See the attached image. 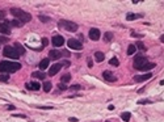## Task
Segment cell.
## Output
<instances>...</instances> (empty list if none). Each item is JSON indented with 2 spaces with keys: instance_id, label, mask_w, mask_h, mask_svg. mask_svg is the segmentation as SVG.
<instances>
[{
  "instance_id": "7a4b0ae2",
  "label": "cell",
  "mask_w": 164,
  "mask_h": 122,
  "mask_svg": "<svg viewBox=\"0 0 164 122\" xmlns=\"http://www.w3.org/2000/svg\"><path fill=\"white\" fill-rule=\"evenodd\" d=\"M11 13L16 17V20L21 21L22 24L24 23H29L32 20V15L28 13V12H25V11H22V9H20V8H12Z\"/></svg>"
},
{
  "instance_id": "cb8c5ba5",
  "label": "cell",
  "mask_w": 164,
  "mask_h": 122,
  "mask_svg": "<svg viewBox=\"0 0 164 122\" xmlns=\"http://www.w3.org/2000/svg\"><path fill=\"white\" fill-rule=\"evenodd\" d=\"M15 49L17 50V53H19V54H24V53H25V49H24L20 43H15Z\"/></svg>"
},
{
  "instance_id": "1f68e13d",
  "label": "cell",
  "mask_w": 164,
  "mask_h": 122,
  "mask_svg": "<svg viewBox=\"0 0 164 122\" xmlns=\"http://www.w3.org/2000/svg\"><path fill=\"white\" fill-rule=\"evenodd\" d=\"M80 88H81V87H80L79 84H75V85H72V87H70V89H71V91H79Z\"/></svg>"
},
{
  "instance_id": "ab89813d",
  "label": "cell",
  "mask_w": 164,
  "mask_h": 122,
  "mask_svg": "<svg viewBox=\"0 0 164 122\" xmlns=\"http://www.w3.org/2000/svg\"><path fill=\"white\" fill-rule=\"evenodd\" d=\"M105 122H110V121H105Z\"/></svg>"
},
{
  "instance_id": "30bf717a",
  "label": "cell",
  "mask_w": 164,
  "mask_h": 122,
  "mask_svg": "<svg viewBox=\"0 0 164 122\" xmlns=\"http://www.w3.org/2000/svg\"><path fill=\"white\" fill-rule=\"evenodd\" d=\"M89 38H91L92 41H97V40L100 38V30L92 28V29L89 30Z\"/></svg>"
},
{
  "instance_id": "83f0119b",
  "label": "cell",
  "mask_w": 164,
  "mask_h": 122,
  "mask_svg": "<svg viewBox=\"0 0 164 122\" xmlns=\"http://www.w3.org/2000/svg\"><path fill=\"white\" fill-rule=\"evenodd\" d=\"M8 79H9V76L7 75V74H2V75H0V81H8Z\"/></svg>"
},
{
  "instance_id": "e0dca14e",
  "label": "cell",
  "mask_w": 164,
  "mask_h": 122,
  "mask_svg": "<svg viewBox=\"0 0 164 122\" xmlns=\"http://www.w3.org/2000/svg\"><path fill=\"white\" fill-rule=\"evenodd\" d=\"M32 76L36 77V79H45V77H46V74L42 72V71H34V72L32 74Z\"/></svg>"
},
{
  "instance_id": "603a6c76",
  "label": "cell",
  "mask_w": 164,
  "mask_h": 122,
  "mask_svg": "<svg viewBox=\"0 0 164 122\" xmlns=\"http://www.w3.org/2000/svg\"><path fill=\"white\" fill-rule=\"evenodd\" d=\"M51 88H53V84H51L50 81H45V83H43V91H45V92H50Z\"/></svg>"
},
{
  "instance_id": "9a60e30c",
  "label": "cell",
  "mask_w": 164,
  "mask_h": 122,
  "mask_svg": "<svg viewBox=\"0 0 164 122\" xmlns=\"http://www.w3.org/2000/svg\"><path fill=\"white\" fill-rule=\"evenodd\" d=\"M26 88L28 89H33V91H38V89H41V84L37 83V81H33L32 84H26Z\"/></svg>"
},
{
  "instance_id": "d6a6232c",
  "label": "cell",
  "mask_w": 164,
  "mask_h": 122,
  "mask_svg": "<svg viewBox=\"0 0 164 122\" xmlns=\"http://www.w3.org/2000/svg\"><path fill=\"white\" fill-rule=\"evenodd\" d=\"M5 42H8V38H5V37H0V43H5Z\"/></svg>"
},
{
  "instance_id": "d590c367",
  "label": "cell",
  "mask_w": 164,
  "mask_h": 122,
  "mask_svg": "<svg viewBox=\"0 0 164 122\" xmlns=\"http://www.w3.org/2000/svg\"><path fill=\"white\" fill-rule=\"evenodd\" d=\"M47 43H49V41H47L46 38H43V40H42V45H43V46H46Z\"/></svg>"
},
{
  "instance_id": "8d00e7d4",
  "label": "cell",
  "mask_w": 164,
  "mask_h": 122,
  "mask_svg": "<svg viewBox=\"0 0 164 122\" xmlns=\"http://www.w3.org/2000/svg\"><path fill=\"white\" fill-rule=\"evenodd\" d=\"M92 64H93V63H92V59H88V66L92 67Z\"/></svg>"
},
{
  "instance_id": "5bb4252c",
  "label": "cell",
  "mask_w": 164,
  "mask_h": 122,
  "mask_svg": "<svg viewBox=\"0 0 164 122\" xmlns=\"http://www.w3.org/2000/svg\"><path fill=\"white\" fill-rule=\"evenodd\" d=\"M0 33L2 34H9L11 33V29L7 24H0Z\"/></svg>"
},
{
  "instance_id": "7c38bea8",
  "label": "cell",
  "mask_w": 164,
  "mask_h": 122,
  "mask_svg": "<svg viewBox=\"0 0 164 122\" xmlns=\"http://www.w3.org/2000/svg\"><path fill=\"white\" fill-rule=\"evenodd\" d=\"M60 57H62V53L58 50H50V53H49L50 59H60Z\"/></svg>"
},
{
  "instance_id": "4316f807",
  "label": "cell",
  "mask_w": 164,
  "mask_h": 122,
  "mask_svg": "<svg viewBox=\"0 0 164 122\" xmlns=\"http://www.w3.org/2000/svg\"><path fill=\"white\" fill-rule=\"evenodd\" d=\"M104 40H105V41H112V40H113V33H110V32L105 33V36H104Z\"/></svg>"
},
{
  "instance_id": "4fadbf2b",
  "label": "cell",
  "mask_w": 164,
  "mask_h": 122,
  "mask_svg": "<svg viewBox=\"0 0 164 122\" xmlns=\"http://www.w3.org/2000/svg\"><path fill=\"white\" fill-rule=\"evenodd\" d=\"M49 64H50V59H49V58L42 59V60H41V63H39V68H41V71L43 72V70H46V68L49 67Z\"/></svg>"
},
{
  "instance_id": "484cf974",
  "label": "cell",
  "mask_w": 164,
  "mask_h": 122,
  "mask_svg": "<svg viewBox=\"0 0 164 122\" xmlns=\"http://www.w3.org/2000/svg\"><path fill=\"white\" fill-rule=\"evenodd\" d=\"M109 64H110V66H116V67H117V66L120 64V60H118L117 58H112V59L109 60Z\"/></svg>"
},
{
  "instance_id": "74e56055",
  "label": "cell",
  "mask_w": 164,
  "mask_h": 122,
  "mask_svg": "<svg viewBox=\"0 0 164 122\" xmlns=\"http://www.w3.org/2000/svg\"><path fill=\"white\" fill-rule=\"evenodd\" d=\"M15 117H21V118H25L24 114H15Z\"/></svg>"
},
{
  "instance_id": "f546056e",
  "label": "cell",
  "mask_w": 164,
  "mask_h": 122,
  "mask_svg": "<svg viewBox=\"0 0 164 122\" xmlns=\"http://www.w3.org/2000/svg\"><path fill=\"white\" fill-rule=\"evenodd\" d=\"M137 47L140 50H146V46L143 45V42H137Z\"/></svg>"
},
{
  "instance_id": "7402d4cb",
  "label": "cell",
  "mask_w": 164,
  "mask_h": 122,
  "mask_svg": "<svg viewBox=\"0 0 164 122\" xmlns=\"http://www.w3.org/2000/svg\"><path fill=\"white\" fill-rule=\"evenodd\" d=\"M70 80H71V75H70V74H64V75L60 77V83H63V84L68 83Z\"/></svg>"
},
{
  "instance_id": "d4e9b609",
  "label": "cell",
  "mask_w": 164,
  "mask_h": 122,
  "mask_svg": "<svg viewBox=\"0 0 164 122\" xmlns=\"http://www.w3.org/2000/svg\"><path fill=\"white\" fill-rule=\"evenodd\" d=\"M135 51H137V46H135V45H130V46L127 47V54H129V55H133Z\"/></svg>"
},
{
  "instance_id": "5b68a950",
  "label": "cell",
  "mask_w": 164,
  "mask_h": 122,
  "mask_svg": "<svg viewBox=\"0 0 164 122\" xmlns=\"http://www.w3.org/2000/svg\"><path fill=\"white\" fill-rule=\"evenodd\" d=\"M67 45H68V47H70L71 50H76V51H80L81 49H83V45H81V42L77 41V40H73V38L68 40Z\"/></svg>"
},
{
  "instance_id": "e575fe53",
  "label": "cell",
  "mask_w": 164,
  "mask_h": 122,
  "mask_svg": "<svg viewBox=\"0 0 164 122\" xmlns=\"http://www.w3.org/2000/svg\"><path fill=\"white\" fill-rule=\"evenodd\" d=\"M68 121H70V122H77V118H73V117H70V118H68Z\"/></svg>"
},
{
  "instance_id": "f1b7e54d",
  "label": "cell",
  "mask_w": 164,
  "mask_h": 122,
  "mask_svg": "<svg viewBox=\"0 0 164 122\" xmlns=\"http://www.w3.org/2000/svg\"><path fill=\"white\" fill-rule=\"evenodd\" d=\"M38 19H39L42 23H49V21H50V17H46V16H42V15H41Z\"/></svg>"
},
{
  "instance_id": "9c48e42d",
  "label": "cell",
  "mask_w": 164,
  "mask_h": 122,
  "mask_svg": "<svg viewBox=\"0 0 164 122\" xmlns=\"http://www.w3.org/2000/svg\"><path fill=\"white\" fill-rule=\"evenodd\" d=\"M103 77H104L106 81H110V83H113V81L117 80V77H116L110 71H104V72H103Z\"/></svg>"
},
{
  "instance_id": "d6986e66",
  "label": "cell",
  "mask_w": 164,
  "mask_h": 122,
  "mask_svg": "<svg viewBox=\"0 0 164 122\" xmlns=\"http://www.w3.org/2000/svg\"><path fill=\"white\" fill-rule=\"evenodd\" d=\"M104 58H105L104 53H101V51H97V53H95V59H96V62L101 63V62L104 60Z\"/></svg>"
},
{
  "instance_id": "44dd1931",
  "label": "cell",
  "mask_w": 164,
  "mask_h": 122,
  "mask_svg": "<svg viewBox=\"0 0 164 122\" xmlns=\"http://www.w3.org/2000/svg\"><path fill=\"white\" fill-rule=\"evenodd\" d=\"M121 118H122V121L129 122V121H130V118H131V114H130L129 112H123V113L121 114Z\"/></svg>"
},
{
  "instance_id": "4dcf8cb0",
  "label": "cell",
  "mask_w": 164,
  "mask_h": 122,
  "mask_svg": "<svg viewBox=\"0 0 164 122\" xmlns=\"http://www.w3.org/2000/svg\"><path fill=\"white\" fill-rule=\"evenodd\" d=\"M58 88H59L60 91H66V89H67L66 84H63V83H59V84H58Z\"/></svg>"
},
{
  "instance_id": "2e32d148",
  "label": "cell",
  "mask_w": 164,
  "mask_h": 122,
  "mask_svg": "<svg viewBox=\"0 0 164 122\" xmlns=\"http://www.w3.org/2000/svg\"><path fill=\"white\" fill-rule=\"evenodd\" d=\"M7 25L8 26H15V28H20V26H22V23L19 21V20H12V21H8Z\"/></svg>"
},
{
  "instance_id": "ffe728a7",
  "label": "cell",
  "mask_w": 164,
  "mask_h": 122,
  "mask_svg": "<svg viewBox=\"0 0 164 122\" xmlns=\"http://www.w3.org/2000/svg\"><path fill=\"white\" fill-rule=\"evenodd\" d=\"M152 68H155V63H150V62H148V63H146V64L140 68V71H146V72H147V71H150V70H152Z\"/></svg>"
},
{
  "instance_id": "277c9868",
  "label": "cell",
  "mask_w": 164,
  "mask_h": 122,
  "mask_svg": "<svg viewBox=\"0 0 164 122\" xmlns=\"http://www.w3.org/2000/svg\"><path fill=\"white\" fill-rule=\"evenodd\" d=\"M3 54H4V57H7V58H13V59H19V57H20V54L17 53V50H16L15 47H11V46L4 47Z\"/></svg>"
},
{
  "instance_id": "ac0fdd59",
  "label": "cell",
  "mask_w": 164,
  "mask_h": 122,
  "mask_svg": "<svg viewBox=\"0 0 164 122\" xmlns=\"http://www.w3.org/2000/svg\"><path fill=\"white\" fill-rule=\"evenodd\" d=\"M140 17H142V15H137V13H127L126 15V20H129V21H133V20H137Z\"/></svg>"
},
{
  "instance_id": "836d02e7",
  "label": "cell",
  "mask_w": 164,
  "mask_h": 122,
  "mask_svg": "<svg viewBox=\"0 0 164 122\" xmlns=\"http://www.w3.org/2000/svg\"><path fill=\"white\" fill-rule=\"evenodd\" d=\"M5 17V12L4 11H0V20H3Z\"/></svg>"
},
{
  "instance_id": "f35d334b",
  "label": "cell",
  "mask_w": 164,
  "mask_h": 122,
  "mask_svg": "<svg viewBox=\"0 0 164 122\" xmlns=\"http://www.w3.org/2000/svg\"><path fill=\"white\" fill-rule=\"evenodd\" d=\"M160 41H161V42H163V43H164V34H163V36H161V37H160Z\"/></svg>"
},
{
  "instance_id": "3957f363",
  "label": "cell",
  "mask_w": 164,
  "mask_h": 122,
  "mask_svg": "<svg viewBox=\"0 0 164 122\" xmlns=\"http://www.w3.org/2000/svg\"><path fill=\"white\" fill-rule=\"evenodd\" d=\"M58 26L62 29H66L67 32H76L77 30V25L72 21H67V20H59Z\"/></svg>"
},
{
  "instance_id": "6da1fadb",
  "label": "cell",
  "mask_w": 164,
  "mask_h": 122,
  "mask_svg": "<svg viewBox=\"0 0 164 122\" xmlns=\"http://www.w3.org/2000/svg\"><path fill=\"white\" fill-rule=\"evenodd\" d=\"M21 68V64L19 62H8V60H3L0 62V72L4 74H12L16 72Z\"/></svg>"
},
{
  "instance_id": "8fae6325",
  "label": "cell",
  "mask_w": 164,
  "mask_h": 122,
  "mask_svg": "<svg viewBox=\"0 0 164 122\" xmlns=\"http://www.w3.org/2000/svg\"><path fill=\"white\" fill-rule=\"evenodd\" d=\"M62 68V64H59V63H56V64H53V67L49 70V75L50 76H54V75H56L58 72H59V70Z\"/></svg>"
},
{
  "instance_id": "8992f818",
  "label": "cell",
  "mask_w": 164,
  "mask_h": 122,
  "mask_svg": "<svg viewBox=\"0 0 164 122\" xmlns=\"http://www.w3.org/2000/svg\"><path fill=\"white\" fill-rule=\"evenodd\" d=\"M146 63H148V60H147V58L146 57H142V55H139V57H137L135 59H134V68H137V70H140Z\"/></svg>"
},
{
  "instance_id": "ba28073f",
  "label": "cell",
  "mask_w": 164,
  "mask_h": 122,
  "mask_svg": "<svg viewBox=\"0 0 164 122\" xmlns=\"http://www.w3.org/2000/svg\"><path fill=\"white\" fill-rule=\"evenodd\" d=\"M63 43H64V38L62 36H54L53 37V45L54 46L59 47V46H63Z\"/></svg>"
},
{
  "instance_id": "52a82bcc",
  "label": "cell",
  "mask_w": 164,
  "mask_h": 122,
  "mask_svg": "<svg viewBox=\"0 0 164 122\" xmlns=\"http://www.w3.org/2000/svg\"><path fill=\"white\" fill-rule=\"evenodd\" d=\"M151 77H152V74H151V72H147V74H144V75H138V76H135L134 80H135L137 83H140V81H146V80H148V79H151Z\"/></svg>"
}]
</instances>
